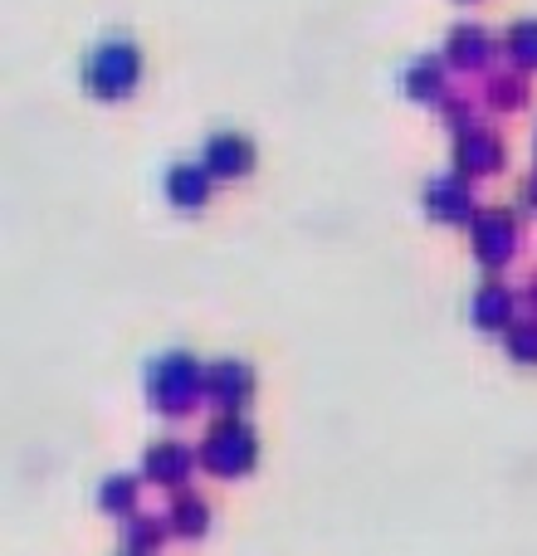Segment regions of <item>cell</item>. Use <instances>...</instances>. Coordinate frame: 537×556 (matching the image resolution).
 I'll use <instances>...</instances> for the list:
<instances>
[{
  "mask_svg": "<svg viewBox=\"0 0 537 556\" xmlns=\"http://www.w3.org/2000/svg\"><path fill=\"white\" fill-rule=\"evenodd\" d=\"M523 205H528V211L537 215V176H528V181H523Z\"/></svg>",
  "mask_w": 537,
  "mask_h": 556,
  "instance_id": "obj_17",
  "label": "cell"
},
{
  "mask_svg": "<svg viewBox=\"0 0 537 556\" xmlns=\"http://www.w3.org/2000/svg\"><path fill=\"white\" fill-rule=\"evenodd\" d=\"M489 103L494 108H523L528 103V74H519V68H513V74H499L489 84Z\"/></svg>",
  "mask_w": 537,
  "mask_h": 556,
  "instance_id": "obj_14",
  "label": "cell"
},
{
  "mask_svg": "<svg viewBox=\"0 0 537 556\" xmlns=\"http://www.w3.org/2000/svg\"><path fill=\"white\" fill-rule=\"evenodd\" d=\"M205 391L215 395V405H245L250 401V391H254V376H250V366L245 362H215L211 371H205Z\"/></svg>",
  "mask_w": 537,
  "mask_h": 556,
  "instance_id": "obj_11",
  "label": "cell"
},
{
  "mask_svg": "<svg viewBox=\"0 0 537 556\" xmlns=\"http://www.w3.org/2000/svg\"><path fill=\"white\" fill-rule=\"evenodd\" d=\"M509 356L523 366H537V317L533 323H513L509 327Z\"/></svg>",
  "mask_w": 537,
  "mask_h": 556,
  "instance_id": "obj_15",
  "label": "cell"
},
{
  "mask_svg": "<svg viewBox=\"0 0 537 556\" xmlns=\"http://www.w3.org/2000/svg\"><path fill=\"white\" fill-rule=\"evenodd\" d=\"M440 54L454 74H479V68H489V59H494V39L484 25H454L450 35H445Z\"/></svg>",
  "mask_w": 537,
  "mask_h": 556,
  "instance_id": "obj_10",
  "label": "cell"
},
{
  "mask_svg": "<svg viewBox=\"0 0 537 556\" xmlns=\"http://www.w3.org/2000/svg\"><path fill=\"white\" fill-rule=\"evenodd\" d=\"M470 317L484 327V332H509V323H513V293L503 283H484L479 293H474V303H470Z\"/></svg>",
  "mask_w": 537,
  "mask_h": 556,
  "instance_id": "obj_12",
  "label": "cell"
},
{
  "mask_svg": "<svg viewBox=\"0 0 537 556\" xmlns=\"http://www.w3.org/2000/svg\"><path fill=\"white\" fill-rule=\"evenodd\" d=\"M205 464L211 469H221V473H240V469H250V459H254V434L245 430L240 420H221L211 430V440H205Z\"/></svg>",
  "mask_w": 537,
  "mask_h": 556,
  "instance_id": "obj_8",
  "label": "cell"
},
{
  "mask_svg": "<svg viewBox=\"0 0 537 556\" xmlns=\"http://www.w3.org/2000/svg\"><path fill=\"white\" fill-rule=\"evenodd\" d=\"M421 205H425V215H430L435 225H445V230L474 225V215H479L474 181H470V176H460V172H445V176H435V181H425Z\"/></svg>",
  "mask_w": 537,
  "mask_h": 556,
  "instance_id": "obj_4",
  "label": "cell"
},
{
  "mask_svg": "<svg viewBox=\"0 0 537 556\" xmlns=\"http://www.w3.org/2000/svg\"><path fill=\"white\" fill-rule=\"evenodd\" d=\"M470 244H474V260H479L489 274H499L503 264L519 254V215H513L509 205L479 211L470 225Z\"/></svg>",
  "mask_w": 537,
  "mask_h": 556,
  "instance_id": "obj_3",
  "label": "cell"
},
{
  "mask_svg": "<svg viewBox=\"0 0 537 556\" xmlns=\"http://www.w3.org/2000/svg\"><path fill=\"white\" fill-rule=\"evenodd\" d=\"M211 191H215V176L205 172V162H172L162 176V195L172 211L182 215H196L211 205Z\"/></svg>",
  "mask_w": 537,
  "mask_h": 556,
  "instance_id": "obj_7",
  "label": "cell"
},
{
  "mask_svg": "<svg viewBox=\"0 0 537 556\" xmlns=\"http://www.w3.org/2000/svg\"><path fill=\"white\" fill-rule=\"evenodd\" d=\"M454 172L479 181V176L503 172V137L484 123H470L454 132Z\"/></svg>",
  "mask_w": 537,
  "mask_h": 556,
  "instance_id": "obj_6",
  "label": "cell"
},
{
  "mask_svg": "<svg viewBox=\"0 0 537 556\" xmlns=\"http://www.w3.org/2000/svg\"><path fill=\"white\" fill-rule=\"evenodd\" d=\"M142 74H147V59L127 35L98 39L84 54V64H78V84H84V93L93 103H127L142 88Z\"/></svg>",
  "mask_w": 537,
  "mask_h": 556,
  "instance_id": "obj_1",
  "label": "cell"
},
{
  "mask_svg": "<svg viewBox=\"0 0 537 556\" xmlns=\"http://www.w3.org/2000/svg\"><path fill=\"white\" fill-rule=\"evenodd\" d=\"M201 162H205V172H211L215 181H245V176H254V166H260V152H254L250 132L221 127V132L205 137Z\"/></svg>",
  "mask_w": 537,
  "mask_h": 556,
  "instance_id": "obj_5",
  "label": "cell"
},
{
  "mask_svg": "<svg viewBox=\"0 0 537 556\" xmlns=\"http://www.w3.org/2000/svg\"><path fill=\"white\" fill-rule=\"evenodd\" d=\"M445 54H415L411 64L401 68V93L411 98V103H421V108H435V103H445V84H450V74H445Z\"/></svg>",
  "mask_w": 537,
  "mask_h": 556,
  "instance_id": "obj_9",
  "label": "cell"
},
{
  "mask_svg": "<svg viewBox=\"0 0 537 556\" xmlns=\"http://www.w3.org/2000/svg\"><path fill=\"white\" fill-rule=\"evenodd\" d=\"M533 303H537V283H533Z\"/></svg>",
  "mask_w": 537,
  "mask_h": 556,
  "instance_id": "obj_18",
  "label": "cell"
},
{
  "mask_svg": "<svg viewBox=\"0 0 537 556\" xmlns=\"http://www.w3.org/2000/svg\"><path fill=\"white\" fill-rule=\"evenodd\" d=\"M533 152H537V132H533Z\"/></svg>",
  "mask_w": 537,
  "mask_h": 556,
  "instance_id": "obj_19",
  "label": "cell"
},
{
  "mask_svg": "<svg viewBox=\"0 0 537 556\" xmlns=\"http://www.w3.org/2000/svg\"><path fill=\"white\" fill-rule=\"evenodd\" d=\"M503 59L519 74H537V20H513L503 29Z\"/></svg>",
  "mask_w": 537,
  "mask_h": 556,
  "instance_id": "obj_13",
  "label": "cell"
},
{
  "mask_svg": "<svg viewBox=\"0 0 537 556\" xmlns=\"http://www.w3.org/2000/svg\"><path fill=\"white\" fill-rule=\"evenodd\" d=\"M147 386H152V401L162 405L166 415H182V410H191V401L201 395L205 371L186 352H172V356H162V362H152Z\"/></svg>",
  "mask_w": 537,
  "mask_h": 556,
  "instance_id": "obj_2",
  "label": "cell"
},
{
  "mask_svg": "<svg viewBox=\"0 0 537 556\" xmlns=\"http://www.w3.org/2000/svg\"><path fill=\"white\" fill-rule=\"evenodd\" d=\"M147 464H152L157 479H176V473H182L186 464H191V454L176 450V444H162V450H152V459H147Z\"/></svg>",
  "mask_w": 537,
  "mask_h": 556,
  "instance_id": "obj_16",
  "label": "cell"
}]
</instances>
